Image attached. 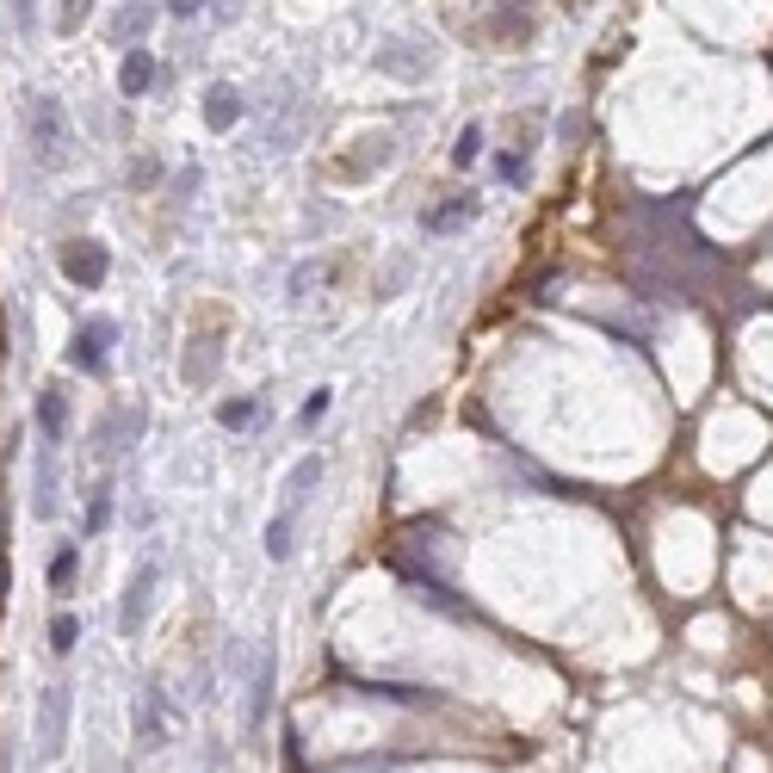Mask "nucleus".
<instances>
[{"label": "nucleus", "mask_w": 773, "mask_h": 773, "mask_svg": "<svg viewBox=\"0 0 773 773\" xmlns=\"http://www.w3.org/2000/svg\"><path fill=\"white\" fill-rule=\"evenodd\" d=\"M25 142H32V161L44 168V174L68 161L75 130H68V111H63L56 94H32V106H25Z\"/></svg>", "instance_id": "nucleus-1"}, {"label": "nucleus", "mask_w": 773, "mask_h": 773, "mask_svg": "<svg viewBox=\"0 0 773 773\" xmlns=\"http://www.w3.org/2000/svg\"><path fill=\"white\" fill-rule=\"evenodd\" d=\"M155 588H161V563L155 557H142L137 576H130V588H125V600H118V632L125 637L142 632V619H149V606H155Z\"/></svg>", "instance_id": "nucleus-2"}, {"label": "nucleus", "mask_w": 773, "mask_h": 773, "mask_svg": "<svg viewBox=\"0 0 773 773\" xmlns=\"http://www.w3.org/2000/svg\"><path fill=\"white\" fill-rule=\"evenodd\" d=\"M68 742V687H44L37 694V761H56Z\"/></svg>", "instance_id": "nucleus-3"}, {"label": "nucleus", "mask_w": 773, "mask_h": 773, "mask_svg": "<svg viewBox=\"0 0 773 773\" xmlns=\"http://www.w3.org/2000/svg\"><path fill=\"white\" fill-rule=\"evenodd\" d=\"M111 272V254L99 241H63V279L80 284V291H99Z\"/></svg>", "instance_id": "nucleus-4"}, {"label": "nucleus", "mask_w": 773, "mask_h": 773, "mask_svg": "<svg viewBox=\"0 0 773 773\" xmlns=\"http://www.w3.org/2000/svg\"><path fill=\"white\" fill-rule=\"evenodd\" d=\"M118 341V322L111 316H94L75 329V347H68V365H80V372H106V347Z\"/></svg>", "instance_id": "nucleus-5"}, {"label": "nucleus", "mask_w": 773, "mask_h": 773, "mask_svg": "<svg viewBox=\"0 0 773 773\" xmlns=\"http://www.w3.org/2000/svg\"><path fill=\"white\" fill-rule=\"evenodd\" d=\"M378 68H384V75H396V80H421L427 68H433V56H427L421 44H402V37H390V44L378 50Z\"/></svg>", "instance_id": "nucleus-6"}, {"label": "nucleus", "mask_w": 773, "mask_h": 773, "mask_svg": "<svg viewBox=\"0 0 773 773\" xmlns=\"http://www.w3.org/2000/svg\"><path fill=\"white\" fill-rule=\"evenodd\" d=\"M63 433H68V396H63V384H44L37 390V440L63 445Z\"/></svg>", "instance_id": "nucleus-7"}, {"label": "nucleus", "mask_w": 773, "mask_h": 773, "mask_svg": "<svg viewBox=\"0 0 773 773\" xmlns=\"http://www.w3.org/2000/svg\"><path fill=\"white\" fill-rule=\"evenodd\" d=\"M32 514L50 520L56 514V445L37 440V483H32Z\"/></svg>", "instance_id": "nucleus-8"}, {"label": "nucleus", "mask_w": 773, "mask_h": 773, "mask_svg": "<svg viewBox=\"0 0 773 773\" xmlns=\"http://www.w3.org/2000/svg\"><path fill=\"white\" fill-rule=\"evenodd\" d=\"M322 471H329V458H322V452H303L298 464H291V476H284V507H303V502H310V490L322 483Z\"/></svg>", "instance_id": "nucleus-9"}, {"label": "nucleus", "mask_w": 773, "mask_h": 773, "mask_svg": "<svg viewBox=\"0 0 773 773\" xmlns=\"http://www.w3.org/2000/svg\"><path fill=\"white\" fill-rule=\"evenodd\" d=\"M272 668H279V656H260L254 663V680H248V730H260L267 724V706H272Z\"/></svg>", "instance_id": "nucleus-10"}, {"label": "nucleus", "mask_w": 773, "mask_h": 773, "mask_svg": "<svg viewBox=\"0 0 773 773\" xmlns=\"http://www.w3.org/2000/svg\"><path fill=\"white\" fill-rule=\"evenodd\" d=\"M205 125L217 130V137H223V130H236V125H241V94L229 87V80H217V87L205 94Z\"/></svg>", "instance_id": "nucleus-11"}, {"label": "nucleus", "mask_w": 773, "mask_h": 773, "mask_svg": "<svg viewBox=\"0 0 773 773\" xmlns=\"http://www.w3.org/2000/svg\"><path fill=\"white\" fill-rule=\"evenodd\" d=\"M149 80H155V56H149V50H125V63H118V94L142 99L149 94Z\"/></svg>", "instance_id": "nucleus-12"}, {"label": "nucleus", "mask_w": 773, "mask_h": 773, "mask_svg": "<svg viewBox=\"0 0 773 773\" xmlns=\"http://www.w3.org/2000/svg\"><path fill=\"white\" fill-rule=\"evenodd\" d=\"M137 737H142V749H161V742H168V718H161V694H155V687L137 699Z\"/></svg>", "instance_id": "nucleus-13"}, {"label": "nucleus", "mask_w": 773, "mask_h": 773, "mask_svg": "<svg viewBox=\"0 0 773 773\" xmlns=\"http://www.w3.org/2000/svg\"><path fill=\"white\" fill-rule=\"evenodd\" d=\"M291 533H298V507H284V514H272V520H267V538H260V545H267L272 563L291 557Z\"/></svg>", "instance_id": "nucleus-14"}, {"label": "nucleus", "mask_w": 773, "mask_h": 773, "mask_svg": "<svg viewBox=\"0 0 773 773\" xmlns=\"http://www.w3.org/2000/svg\"><path fill=\"white\" fill-rule=\"evenodd\" d=\"M471 217H476V198L464 192V198H452V205L427 211V229H433V236H445V229H458V223H471Z\"/></svg>", "instance_id": "nucleus-15"}, {"label": "nucleus", "mask_w": 773, "mask_h": 773, "mask_svg": "<svg viewBox=\"0 0 773 773\" xmlns=\"http://www.w3.org/2000/svg\"><path fill=\"white\" fill-rule=\"evenodd\" d=\"M75 569H80V545H63V551L50 557V588H56V594H68Z\"/></svg>", "instance_id": "nucleus-16"}, {"label": "nucleus", "mask_w": 773, "mask_h": 773, "mask_svg": "<svg viewBox=\"0 0 773 773\" xmlns=\"http://www.w3.org/2000/svg\"><path fill=\"white\" fill-rule=\"evenodd\" d=\"M75 644H80V619L75 613H56V619H50V649H56V656H68Z\"/></svg>", "instance_id": "nucleus-17"}, {"label": "nucleus", "mask_w": 773, "mask_h": 773, "mask_svg": "<svg viewBox=\"0 0 773 773\" xmlns=\"http://www.w3.org/2000/svg\"><path fill=\"white\" fill-rule=\"evenodd\" d=\"M476 155H483V125H464L458 130V149H452V168H476Z\"/></svg>", "instance_id": "nucleus-18"}, {"label": "nucleus", "mask_w": 773, "mask_h": 773, "mask_svg": "<svg viewBox=\"0 0 773 773\" xmlns=\"http://www.w3.org/2000/svg\"><path fill=\"white\" fill-rule=\"evenodd\" d=\"M87 19H94V0H63V13H56V32L75 37L80 25H87Z\"/></svg>", "instance_id": "nucleus-19"}, {"label": "nucleus", "mask_w": 773, "mask_h": 773, "mask_svg": "<svg viewBox=\"0 0 773 773\" xmlns=\"http://www.w3.org/2000/svg\"><path fill=\"white\" fill-rule=\"evenodd\" d=\"M106 526H111V490H94V502H87V526H80V533L99 538Z\"/></svg>", "instance_id": "nucleus-20"}, {"label": "nucleus", "mask_w": 773, "mask_h": 773, "mask_svg": "<svg viewBox=\"0 0 773 773\" xmlns=\"http://www.w3.org/2000/svg\"><path fill=\"white\" fill-rule=\"evenodd\" d=\"M329 384H322V390H310V402H303V415H298V427H316L322 421V415H329Z\"/></svg>", "instance_id": "nucleus-21"}, {"label": "nucleus", "mask_w": 773, "mask_h": 773, "mask_svg": "<svg viewBox=\"0 0 773 773\" xmlns=\"http://www.w3.org/2000/svg\"><path fill=\"white\" fill-rule=\"evenodd\" d=\"M217 421H223V427H248V421H254V402H248V396H241V402H223Z\"/></svg>", "instance_id": "nucleus-22"}, {"label": "nucleus", "mask_w": 773, "mask_h": 773, "mask_svg": "<svg viewBox=\"0 0 773 773\" xmlns=\"http://www.w3.org/2000/svg\"><path fill=\"white\" fill-rule=\"evenodd\" d=\"M7 7H13V25H19V32H32V19H37V0H7Z\"/></svg>", "instance_id": "nucleus-23"}, {"label": "nucleus", "mask_w": 773, "mask_h": 773, "mask_svg": "<svg viewBox=\"0 0 773 773\" xmlns=\"http://www.w3.org/2000/svg\"><path fill=\"white\" fill-rule=\"evenodd\" d=\"M142 25H149V7H130V13L118 19V32H125V37H130V32H142Z\"/></svg>", "instance_id": "nucleus-24"}, {"label": "nucleus", "mask_w": 773, "mask_h": 773, "mask_svg": "<svg viewBox=\"0 0 773 773\" xmlns=\"http://www.w3.org/2000/svg\"><path fill=\"white\" fill-rule=\"evenodd\" d=\"M495 174H502V180H520L526 161H520V155H502V161H495Z\"/></svg>", "instance_id": "nucleus-25"}, {"label": "nucleus", "mask_w": 773, "mask_h": 773, "mask_svg": "<svg viewBox=\"0 0 773 773\" xmlns=\"http://www.w3.org/2000/svg\"><path fill=\"white\" fill-rule=\"evenodd\" d=\"M198 7H205V0H168V13H180V19H192Z\"/></svg>", "instance_id": "nucleus-26"}]
</instances>
